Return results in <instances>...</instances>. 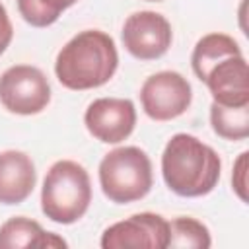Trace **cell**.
Returning <instances> with one entry per match:
<instances>
[{
    "label": "cell",
    "mask_w": 249,
    "mask_h": 249,
    "mask_svg": "<svg viewBox=\"0 0 249 249\" xmlns=\"http://www.w3.org/2000/svg\"><path fill=\"white\" fill-rule=\"evenodd\" d=\"M193 101V89L185 76L161 70L148 76L140 88V103L152 121H171L181 117Z\"/></svg>",
    "instance_id": "obj_6"
},
{
    "label": "cell",
    "mask_w": 249,
    "mask_h": 249,
    "mask_svg": "<svg viewBox=\"0 0 249 249\" xmlns=\"http://www.w3.org/2000/svg\"><path fill=\"white\" fill-rule=\"evenodd\" d=\"M222 160L218 152L193 134H173L161 154V175L169 191L196 198L214 191L220 181Z\"/></svg>",
    "instance_id": "obj_1"
},
{
    "label": "cell",
    "mask_w": 249,
    "mask_h": 249,
    "mask_svg": "<svg viewBox=\"0 0 249 249\" xmlns=\"http://www.w3.org/2000/svg\"><path fill=\"white\" fill-rule=\"evenodd\" d=\"M247 156L249 152H241L239 158L233 163V171H231V185L235 195L247 202Z\"/></svg>",
    "instance_id": "obj_17"
},
{
    "label": "cell",
    "mask_w": 249,
    "mask_h": 249,
    "mask_svg": "<svg viewBox=\"0 0 249 249\" xmlns=\"http://www.w3.org/2000/svg\"><path fill=\"white\" fill-rule=\"evenodd\" d=\"M169 243V222L154 212L132 214L115 222L101 233L103 249H165Z\"/></svg>",
    "instance_id": "obj_7"
},
{
    "label": "cell",
    "mask_w": 249,
    "mask_h": 249,
    "mask_svg": "<svg viewBox=\"0 0 249 249\" xmlns=\"http://www.w3.org/2000/svg\"><path fill=\"white\" fill-rule=\"evenodd\" d=\"M212 245V237L208 228L191 216H179L169 222V243L167 247L175 249H208Z\"/></svg>",
    "instance_id": "obj_15"
},
{
    "label": "cell",
    "mask_w": 249,
    "mask_h": 249,
    "mask_svg": "<svg viewBox=\"0 0 249 249\" xmlns=\"http://www.w3.org/2000/svg\"><path fill=\"white\" fill-rule=\"evenodd\" d=\"M152 161L138 146H121L103 156L99 163V185L115 204L144 198L152 189Z\"/></svg>",
    "instance_id": "obj_4"
},
{
    "label": "cell",
    "mask_w": 249,
    "mask_h": 249,
    "mask_svg": "<svg viewBox=\"0 0 249 249\" xmlns=\"http://www.w3.org/2000/svg\"><path fill=\"white\" fill-rule=\"evenodd\" d=\"M58 249L68 247V243L53 233L45 231L39 222L25 218V216H14L6 220L0 226V249Z\"/></svg>",
    "instance_id": "obj_12"
},
{
    "label": "cell",
    "mask_w": 249,
    "mask_h": 249,
    "mask_svg": "<svg viewBox=\"0 0 249 249\" xmlns=\"http://www.w3.org/2000/svg\"><path fill=\"white\" fill-rule=\"evenodd\" d=\"M204 84L218 105H249V66L243 54L218 62L204 78Z\"/></svg>",
    "instance_id": "obj_10"
},
{
    "label": "cell",
    "mask_w": 249,
    "mask_h": 249,
    "mask_svg": "<svg viewBox=\"0 0 249 249\" xmlns=\"http://www.w3.org/2000/svg\"><path fill=\"white\" fill-rule=\"evenodd\" d=\"M51 101L47 76L31 64H16L0 76V103L16 115H37Z\"/></svg>",
    "instance_id": "obj_5"
},
{
    "label": "cell",
    "mask_w": 249,
    "mask_h": 249,
    "mask_svg": "<svg viewBox=\"0 0 249 249\" xmlns=\"http://www.w3.org/2000/svg\"><path fill=\"white\" fill-rule=\"evenodd\" d=\"M148 2H161V0H148Z\"/></svg>",
    "instance_id": "obj_19"
},
{
    "label": "cell",
    "mask_w": 249,
    "mask_h": 249,
    "mask_svg": "<svg viewBox=\"0 0 249 249\" xmlns=\"http://www.w3.org/2000/svg\"><path fill=\"white\" fill-rule=\"evenodd\" d=\"M121 37L124 49L134 58L156 60L169 51L173 41V31L165 16L152 10H142L126 18Z\"/></svg>",
    "instance_id": "obj_8"
},
{
    "label": "cell",
    "mask_w": 249,
    "mask_h": 249,
    "mask_svg": "<svg viewBox=\"0 0 249 249\" xmlns=\"http://www.w3.org/2000/svg\"><path fill=\"white\" fill-rule=\"evenodd\" d=\"M237 54H243V53L233 37H230L226 33H208L196 41L193 54H191V66H193V72L196 74V78L200 82H204L208 72L218 62H222L230 56H237Z\"/></svg>",
    "instance_id": "obj_13"
},
{
    "label": "cell",
    "mask_w": 249,
    "mask_h": 249,
    "mask_svg": "<svg viewBox=\"0 0 249 249\" xmlns=\"http://www.w3.org/2000/svg\"><path fill=\"white\" fill-rule=\"evenodd\" d=\"M84 124L95 140L103 144H119L126 140L134 130V103L124 97L93 99L84 113Z\"/></svg>",
    "instance_id": "obj_9"
},
{
    "label": "cell",
    "mask_w": 249,
    "mask_h": 249,
    "mask_svg": "<svg viewBox=\"0 0 249 249\" xmlns=\"http://www.w3.org/2000/svg\"><path fill=\"white\" fill-rule=\"evenodd\" d=\"M117 66L119 53L113 37L99 29H86L58 51L54 74L64 88L84 91L107 84Z\"/></svg>",
    "instance_id": "obj_2"
},
{
    "label": "cell",
    "mask_w": 249,
    "mask_h": 249,
    "mask_svg": "<svg viewBox=\"0 0 249 249\" xmlns=\"http://www.w3.org/2000/svg\"><path fill=\"white\" fill-rule=\"evenodd\" d=\"M12 37H14V27H12V21L8 18L4 4L0 2V54L10 47Z\"/></svg>",
    "instance_id": "obj_18"
},
{
    "label": "cell",
    "mask_w": 249,
    "mask_h": 249,
    "mask_svg": "<svg viewBox=\"0 0 249 249\" xmlns=\"http://www.w3.org/2000/svg\"><path fill=\"white\" fill-rule=\"evenodd\" d=\"M78 0H18L19 16L33 27L53 25L60 14Z\"/></svg>",
    "instance_id": "obj_16"
},
{
    "label": "cell",
    "mask_w": 249,
    "mask_h": 249,
    "mask_svg": "<svg viewBox=\"0 0 249 249\" xmlns=\"http://www.w3.org/2000/svg\"><path fill=\"white\" fill-rule=\"evenodd\" d=\"M37 171L33 160L19 150L0 152V202L21 204L35 189Z\"/></svg>",
    "instance_id": "obj_11"
},
{
    "label": "cell",
    "mask_w": 249,
    "mask_h": 249,
    "mask_svg": "<svg viewBox=\"0 0 249 249\" xmlns=\"http://www.w3.org/2000/svg\"><path fill=\"white\" fill-rule=\"evenodd\" d=\"M91 181L84 165L74 160H58L45 175L41 189L43 214L62 226L78 222L89 208Z\"/></svg>",
    "instance_id": "obj_3"
},
{
    "label": "cell",
    "mask_w": 249,
    "mask_h": 249,
    "mask_svg": "<svg viewBox=\"0 0 249 249\" xmlns=\"http://www.w3.org/2000/svg\"><path fill=\"white\" fill-rule=\"evenodd\" d=\"M212 130L226 140H245L249 136V105L226 107L212 101L210 105Z\"/></svg>",
    "instance_id": "obj_14"
}]
</instances>
